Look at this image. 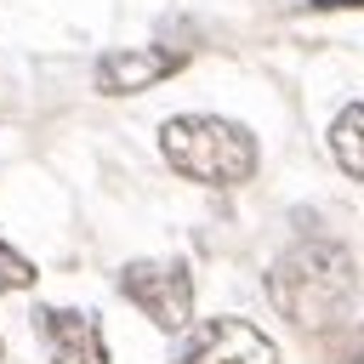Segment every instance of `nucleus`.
<instances>
[{"instance_id":"f257e3e1","label":"nucleus","mask_w":364,"mask_h":364,"mask_svg":"<svg viewBox=\"0 0 364 364\" xmlns=\"http://www.w3.org/2000/svg\"><path fill=\"white\" fill-rule=\"evenodd\" d=\"M267 296H273V307L296 330L324 336V330H336L353 313L358 267H353L347 245H336V239H301V245H290L267 267Z\"/></svg>"},{"instance_id":"f03ea898","label":"nucleus","mask_w":364,"mask_h":364,"mask_svg":"<svg viewBox=\"0 0 364 364\" xmlns=\"http://www.w3.org/2000/svg\"><path fill=\"white\" fill-rule=\"evenodd\" d=\"M159 154L199 188H239L256 176V136L222 114H171L159 125Z\"/></svg>"},{"instance_id":"7ed1b4c3","label":"nucleus","mask_w":364,"mask_h":364,"mask_svg":"<svg viewBox=\"0 0 364 364\" xmlns=\"http://www.w3.org/2000/svg\"><path fill=\"white\" fill-rule=\"evenodd\" d=\"M119 290L159 330H188L193 324V273L182 262H125L119 267Z\"/></svg>"},{"instance_id":"20e7f679","label":"nucleus","mask_w":364,"mask_h":364,"mask_svg":"<svg viewBox=\"0 0 364 364\" xmlns=\"http://www.w3.org/2000/svg\"><path fill=\"white\" fill-rule=\"evenodd\" d=\"M171 364H279L273 341L245 318H205L188 330Z\"/></svg>"},{"instance_id":"39448f33","label":"nucleus","mask_w":364,"mask_h":364,"mask_svg":"<svg viewBox=\"0 0 364 364\" xmlns=\"http://www.w3.org/2000/svg\"><path fill=\"white\" fill-rule=\"evenodd\" d=\"M182 68H188V51H176V46H119V51L97 57V91L131 97V91H148V85L182 74Z\"/></svg>"},{"instance_id":"423d86ee","label":"nucleus","mask_w":364,"mask_h":364,"mask_svg":"<svg viewBox=\"0 0 364 364\" xmlns=\"http://www.w3.org/2000/svg\"><path fill=\"white\" fill-rule=\"evenodd\" d=\"M34 324L46 336L51 364H108V341L91 313L80 307H34Z\"/></svg>"},{"instance_id":"0eeeda50","label":"nucleus","mask_w":364,"mask_h":364,"mask_svg":"<svg viewBox=\"0 0 364 364\" xmlns=\"http://www.w3.org/2000/svg\"><path fill=\"white\" fill-rule=\"evenodd\" d=\"M330 154L347 176L364 182V102H347L336 119H330Z\"/></svg>"},{"instance_id":"6e6552de","label":"nucleus","mask_w":364,"mask_h":364,"mask_svg":"<svg viewBox=\"0 0 364 364\" xmlns=\"http://www.w3.org/2000/svg\"><path fill=\"white\" fill-rule=\"evenodd\" d=\"M34 284V267H28V256H17L6 239H0V296L6 290H28Z\"/></svg>"},{"instance_id":"1a4fd4ad","label":"nucleus","mask_w":364,"mask_h":364,"mask_svg":"<svg viewBox=\"0 0 364 364\" xmlns=\"http://www.w3.org/2000/svg\"><path fill=\"white\" fill-rule=\"evenodd\" d=\"M336 364H364V324L347 336V347H341V358H336Z\"/></svg>"},{"instance_id":"9d476101","label":"nucleus","mask_w":364,"mask_h":364,"mask_svg":"<svg viewBox=\"0 0 364 364\" xmlns=\"http://www.w3.org/2000/svg\"><path fill=\"white\" fill-rule=\"evenodd\" d=\"M353 6H364V0H307V11H353Z\"/></svg>"}]
</instances>
